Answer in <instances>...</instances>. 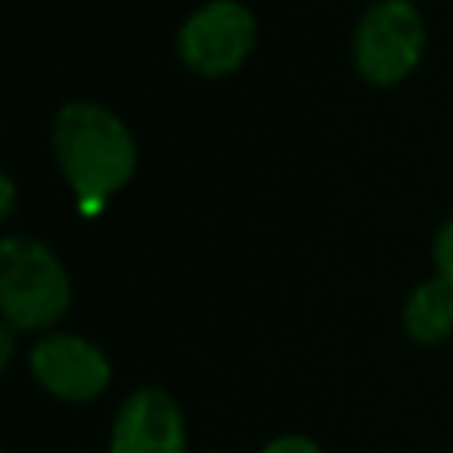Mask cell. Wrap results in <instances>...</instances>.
<instances>
[{"instance_id": "1", "label": "cell", "mask_w": 453, "mask_h": 453, "mask_svg": "<svg viewBox=\"0 0 453 453\" xmlns=\"http://www.w3.org/2000/svg\"><path fill=\"white\" fill-rule=\"evenodd\" d=\"M53 156L64 180L78 195L81 212L88 209V216H96V209H103L106 198L131 180L138 163L127 124L113 110L88 99L60 106L53 120Z\"/></svg>"}, {"instance_id": "6", "label": "cell", "mask_w": 453, "mask_h": 453, "mask_svg": "<svg viewBox=\"0 0 453 453\" xmlns=\"http://www.w3.org/2000/svg\"><path fill=\"white\" fill-rule=\"evenodd\" d=\"M184 418L170 393L134 389L113 421L110 453H184Z\"/></svg>"}, {"instance_id": "2", "label": "cell", "mask_w": 453, "mask_h": 453, "mask_svg": "<svg viewBox=\"0 0 453 453\" xmlns=\"http://www.w3.org/2000/svg\"><path fill=\"white\" fill-rule=\"evenodd\" d=\"M71 304V280L60 258L35 237L0 244V311L14 329H46Z\"/></svg>"}, {"instance_id": "5", "label": "cell", "mask_w": 453, "mask_h": 453, "mask_svg": "<svg viewBox=\"0 0 453 453\" xmlns=\"http://www.w3.org/2000/svg\"><path fill=\"white\" fill-rule=\"evenodd\" d=\"M28 368L46 393L71 400V403L99 396L110 382L106 354L92 340L74 336V333H53L39 340L28 354Z\"/></svg>"}, {"instance_id": "11", "label": "cell", "mask_w": 453, "mask_h": 453, "mask_svg": "<svg viewBox=\"0 0 453 453\" xmlns=\"http://www.w3.org/2000/svg\"><path fill=\"white\" fill-rule=\"evenodd\" d=\"M0 191H4L0 216H11V209H14V180H11V177H4V180H0Z\"/></svg>"}, {"instance_id": "10", "label": "cell", "mask_w": 453, "mask_h": 453, "mask_svg": "<svg viewBox=\"0 0 453 453\" xmlns=\"http://www.w3.org/2000/svg\"><path fill=\"white\" fill-rule=\"evenodd\" d=\"M11 350H14V326H0V368L11 365Z\"/></svg>"}, {"instance_id": "7", "label": "cell", "mask_w": 453, "mask_h": 453, "mask_svg": "<svg viewBox=\"0 0 453 453\" xmlns=\"http://www.w3.org/2000/svg\"><path fill=\"white\" fill-rule=\"evenodd\" d=\"M403 329L421 347L442 343L453 333V283L442 276L418 283L403 304Z\"/></svg>"}, {"instance_id": "9", "label": "cell", "mask_w": 453, "mask_h": 453, "mask_svg": "<svg viewBox=\"0 0 453 453\" xmlns=\"http://www.w3.org/2000/svg\"><path fill=\"white\" fill-rule=\"evenodd\" d=\"M262 453H319V446L308 435H280V439L265 442Z\"/></svg>"}, {"instance_id": "3", "label": "cell", "mask_w": 453, "mask_h": 453, "mask_svg": "<svg viewBox=\"0 0 453 453\" xmlns=\"http://www.w3.org/2000/svg\"><path fill=\"white\" fill-rule=\"evenodd\" d=\"M350 50L365 81L396 85L425 53V18L411 0H379L361 14Z\"/></svg>"}, {"instance_id": "4", "label": "cell", "mask_w": 453, "mask_h": 453, "mask_svg": "<svg viewBox=\"0 0 453 453\" xmlns=\"http://www.w3.org/2000/svg\"><path fill=\"white\" fill-rule=\"evenodd\" d=\"M255 50V14L237 0H209L177 32L180 60L202 78L234 74Z\"/></svg>"}, {"instance_id": "8", "label": "cell", "mask_w": 453, "mask_h": 453, "mask_svg": "<svg viewBox=\"0 0 453 453\" xmlns=\"http://www.w3.org/2000/svg\"><path fill=\"white\" fill-rule=\"evenodd\" d=\"M435 269H439V276L442 280H449L453 283V216L442 223V230L435 234Z\"/></svg>"}]
</instances>
